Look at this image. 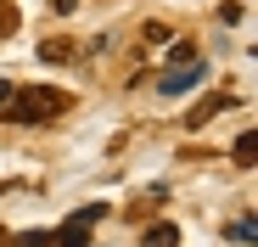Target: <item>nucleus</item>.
I'll use <instances>...</instances> for the list:
<instances>
[{
    "mask_svg": "<svg viewBox=\"0 0 258 247\" xmlns=\"http://www.w3.org/2000/svg\"><path fill=\"white\" fill-rule=\"evenodd\" d=\"M56 12H62V17H68V12H79V0H56Z\"/></svg>",
    "mask_w": 258,
    "mask_h": 247,
    "instance_id": "9b49d317",
    "label": "nucleus"
},
{
    "mask_svg": "<svg viewBox=\"0 0 258 247\" xmlns=\"http://www.w3.org/2000/svg\"><path fill=\"white\" fill-rule=\"evenodd\" d=\"M252 152H258V135H252V130H247V135H241V141H236V163H252Z\"/></svg>",
    "mask_w": 258,
    "mask_h": 247,
    "instance_id": "423d86ee",
    "label": "nucleus"
},
{
    "mask_svg": "<svg viewBox=\"0 0 258 247\" xmlns=\"http://www.w3.org/2000/svg\"><path fill=\"white\" fill-rule=\"evenodd\" d=\"M68 56H79L73 39H45V45H39V62H68Z\"/></svg>",
    "mask_w": 258,
    "mask_h": 247,
    "instance_id": "20e7f679",
    "label": "nucleus"
},
{
    "mask_svg": "<svg viewBox=\"0 0 258 247\" xmlns=\"http://www.w3.org/2000/svg\"><path fill=\"white\" fill-rule=\"evenodd\" d=\"M17 247H51V230H23Z\"/></svg>",
    "mask_w": 258,
    "mask_h": 247,
    "instance_id": "0eeeda50",
    "label": "nucleus"
},
{
    "mask_svg": "<svg viewBox=\"0 0 258 247\" xmlns=\"http://www.w3.org/2000/svg\"><path fill=\"white\" fill-rule=\"evenodd\" d=\"M0 241H6V236H0Z\"/></svg>",
    "mask_w": 258,
    "mask_h": 247,
    "instance_id": "f8f14e48",
    "label": "nucleus"
},
{
    "mask_svg": "<svg viewBox=\"0 0 258 247\" xmlns=\"http://www.w3.org/2000/svg\"><path fill=\"white\" fill-rule=\"evenodd\" d=\"M146 247H180V230L174 225H152L146 230Z\"/></svg>",
    "mask_w": 258,
    "mask_h": 247,
    "instance_id": "39448f33",
    "label": "nucleus"
},
{
    "mask_svg": "<svg viewBox=\"0 0 258 247\" xmlns=\"http://www.w3.org/2000/svg\"><path fill=\"white\" fill-rule=\"evenodd\" d=\"M202 79H208V68H202V62H180V68H168V73L157 79V90H163V96H185V90H197V85H202Z\"/></svg>",
    "mask_w": 258,
    "mask_h": 247,
    "instance_id": "f03ea898",
    "label": "nucleus"
},
{
    "mask_svg": "<svg viewBox=\"0 0 258 247\" xmlns=\"http://www.w3.org/2000/svg\"><path fill=\"white\" fill-rule=\"evenodd\" d=\"M230 101H236V96H202V101H197V107L185 112V130H202V124H208L213 112H225Z\"/></svg>",
    "mask_w": 258,
    "mask_h": 247,
    "instance_id": "7ed1b4c3",
    "label": "nucleus"
},
{
    "mask_svg": "<svg viewBox=\"0 0 258 247\" xmlns=\"http://www.w3.org/2000/svg\"><path fill=\"white\" fill-rule=\"evenodd\" d=\"M12 28H17V12H0V39H6Z\"/></svg>",
    "mask_w": 258,
    "mask_h": 247,
    "instance_id": "9d476101",
    "label": "nucleus"
},
{
    "mask_svg": "<svg viewBox=\"0 0 258 247\" xmlns=\"http://www.w3.org/2000/svg\"><path fill=\"white\" fill-rule=\"evenodd\" d=\"M225 236H230V241H252V219H236V225H230Z\"/></svg>",
    "mask_w": 258,
    "mask_h": 247,
    "instance_id": "6e6552de",
    "label": "nucleus"
},
{
    "mask_svg": "<svg viewBox=\"0 0 258 247\" xmlns=\"http://www.w3.org/2000/svg\"><path fill=\"white\" fill-rule=\"evenodd\" d=\"M68 107H73V96H68V90L39 85V90H17V96H12V107L0 112V118H12V124H39V118H62Z\"/></svg>",
    "mask_w": 258,
    "mask_h": 247,
    "instance_id": "f257e3e1",
    "label": "nucleus"
},
{
    "mask_svg": "<svg viewBox=\"0 0 258 247\" xmlns=\"http://www.w3.org/2000/svg\"><path fill=\"white\" fill-rule=\"evenodd\" d=\"M12 96H17V85H6V79H0V112L12 107Z\"/></svg>",
    "mask_w": 258,
    "mask_h": 247,
    "instance_id": "1a4fd4ad",
    "label": "nucleus"
}]
</instances>
